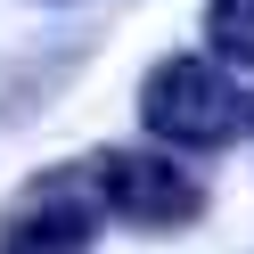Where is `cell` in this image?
I'll use <instances>...</instances> for the list:
<instances>
[{
	"label": "cell",
	"mask_w": 254,
	"mask_h": 254,
	"mask_svg": "<svg viewBox=\"0 0 254 254\" xmlns=\"http://www.w3.org/2000/svg\"><path fill=\"white\" fill-rule=\"evenodd\" d=\"M246 123H254V107H246Z\"/></svg>",
	"instance_id": "5"
},
{
	"label": "cell",
	"mask_w": 254,
	"mask_h": 254,
	"mask_svg": "<svg viewBox=\"0 0 254 254\" xmlns=\"http://www.w3.org/2000/svg\"><path fill=\"white\" fill-rule=\"evenodd\" d=\"M90 246H99V189H90V172H41L0 213V254H90Z\"/></svg>",
	"instance_id": "3"
},
{
	"label": "cell",
	"mask_w": 254,
	"mask_h": 254,
	"mask_svg": "<svg viewBox=\"0 0 254 254\" xmlns=\"http://www.w3.org/2000/svg\"><path fill=\"white\" fill-rule=\"evenodd\" d=\"M238 90L213 58H156L148 82H139V123L172 148H221L238 131Z\"/></svg>",
	"instance_id": "1"
},
{
	"label": "cell",
	"mask_w": 254,
	"mask_h": 254,
	"mask_svg": "<svg viewBox=\"0 0 254 254\" xmlns=\"http://www.w3.org/2000/svg\"><path fill=\"white\" fill-rule=\"evenodd\" d=\"M90 189H99V213L131 221V230H172V221H197L205 213V189L189 181L172 156H148V148H107L90 156Z\"/></svg>",
	"instance_id": "2"
},
{
	"label": "cell",
	"mask_w": 254,
	"mask_h": 254,
	"mask_svg": "<svg viewBox=\"0 0 254 254\" xmlns=\"http://www.w3.org/2000/svg\"><path fill=\"white\" fill-rule=\"evenodd\" d=\"M205 41H213V66L221 74H246L254 66V0H205Z\"/></svg>",
	"instance_id": "4"
}]
</instances>
